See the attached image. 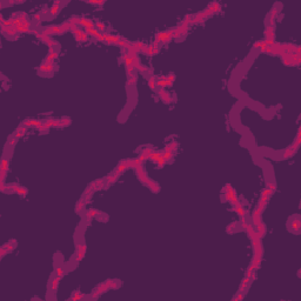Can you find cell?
<instances>
[{
    "label": "cell",
    "instance_id": "cell-18",
    "mask_svg": "<svg viewBox=\"0 0 301 301\" xmlns=\"http://www.w3.org/2000/svg\"><path fill=\"white\" fill-rule=\"evenodd\" d=\"M252 281V279L251 278H248V277H246L244 280L241 281V285H240V287H239V293H245V291L248 288V286H249V283Z\"/></svg>",
    "mask_w": 301,
    "mask_h": 301
},
{
    "label": "cell",
    "instance_id": "cell-2",
    "mask_svg": "<svg viewBox=\"0 0 301 301\" xmlns=\"http://www.w3.org/2000/svg\"><path fill=\"white\" fill-rule=\"evenodd\" d=\"M32 33L36 36V37L38 38V39H40L41 41H44L50 48H53V47H56V46H58V44H56V41L54 40H52L51 38L48 37V36H46V34H44L42 32L41 33H39L38 31H32Z\"/></svg>",
    "mask_w": 301,
    "mask_h": 301
},
{
    "label": "cell",
    "instance_id": "cell-36",
    "mask_svg": "<svg viewBox=\"0 0 301 301\" xmlns=\"http://www.w3.org/2000/svg\"><path fill=\"white\" fill-rule=\"evenodd\" d=\"M85 32H86L88 36H93V37H95V38H98L99 37V34H100V32H99L96 28H86Z\"/></svg>",
    "mask_w": 301,
    "mask_h": 301
},
{
    "label": "cell",
    "instance_id": "cell-22",
    "mask_svg": "<svg viewBox=\"0 0 301 301\" xmlns=\"http://www.w3.org/2000/svg\"><path fill=\"white\" fill-rule=\"evenodd\" d=\"M105 282L107 283V286L110 287V289H118L120 287V285H121L119 280H115V279H108Z\"/></svg>",
    "mask_w": 301,
    "mask_h": 301
},
{
    "label": "cell",
    "instance_id": "cell-39",
    "mask_svg": "<svg viewBox=\"0 0 301 301\" xmlns=\"http://www.w3.org/2000/svg\"><path fill=\"white\" fill-rule=\"evenodd\" d=\"M153 152H154V150H153L152 147H150V146H148V147H145L144 150H141V154H140V155H144V156L148 158V155H150V154H152Z\"/></svg>",
    "mask_w": 301,
    "mask_h": 301
},
{
    "label": "cell",
    "instance_id": "cell-10",
    "mask_svg": "<svg viewBox=\"0 0 301 301\" xmlns=\"http://www.w3.org/2000/svg\"><path fill=\"white\" fill-rule=\"evenodd\" d=\"M86 251H87V247H86L85 244L78 245V252H76V257H75V261L76 262H80L84 259V257L86 254Z\"/></svg>",
    "mask_w": 301,
    "mask_h": 301
},
{
    "label": "cell",
    "instance_id": "cell-5",
    "mask_svg": "<svg viewBox=\"0 0 301 301\" xmlns=\"http://www.w3.org/2000/svg\"><path fill=\"white\" fill-rule=\"evenodd\" d=\"M5 187L8 188V191H11V192H13V193H17V194L21 195V196H26L27 193H28V191H27L26 188L20 186L18 184H10V185H7V186H5Z\"/></svg>",
    "mask_w": 301,
    "mask_h": 301
},
{
    "label": "cell",
    "instance_id": "cell-50",
    "mask_svg": "<svg viewBox=\"0 0 301 301\" xmlns=\"http://www.w3.org/2000/svg\"><path fill=\"white\" fill-rule=\"evenodd\" d=\"M145 54H147V56H154V54H153V47H152V45H147L146 51H145Z\"/></svg>",
    "mask_w": 301,
    "mask_h": 301
},
{
    "label": "cell",
    "instance_id": "cell-12",
    "mask_svg": "<svg viewBox=\"0 0 301 301\" xmlns=\"http://www.w3.org/2000/svg\"><path fill=\"white\" fill-rule=\"evenodd\" d=\"M41 124H42V121H39L37 119H26L22 121V125H25L27 127H36V128L39 127Z\"/></svg>",
    "mask_w": 301,
    "mask_h": 301
},
{
    "label": "cell",
    "instance_id": "cell-1",
    "mask_svg": "<svg viewBox=\"0 0 301 301\" xmlns=\"http://www.w3.org/2000/svg\"><path fill=\"white\" fill-rule=\"evenodd\" d=\"M241 220V226L245 228V231L247 232L252 245H253V249H254V257L253 258H261L262 259V246H261V238L258 235L257 231H254V228L251 225H248L247 222H245V218H240Z\"/></svg>",
    "mask_w": 301,
    "mask_h": 301
},
{
    "label": "cell",
    "instance_id": "cell-3",
    "mask_svg": "<svg viewBox=\"0 0 301 301\" xmlns=\"http://www.w3.org/2000/svg\"><path fill=\"white\" fill-rule=\"evenodd\" d=\"M65 32H66V30H65L61 25L52 26V27H48V28H44V30H42V33L46 34V36H48V37H51V36H53V34H62V33H65Z\"/></svg>",
    "mask_w": 301,
    "mask_h": 301
},
{
    "label": "cell",
    "instance_id": "cell-11",
    "mask_svg": "<svg viewBox=\"0 0 301 301\" xmlns=\"http://www.w3.org/2000/svg\"><path fill=\"white\" fill-rule=\"evenodd\" d=\"M158 94H159L160 99L162 100V102H165V104H171V102H172L171 94H169L167 91H165L164 88H160V87H159V90H158Z\"/></svg>",
    "mask_w": 301,
    "mask_h": 301
},
{
    "label": "cell",
    "instance_id": "cell-23",
    "mask_svg": "<svg viewBox=\"0 0 301 301\" xmlns=\"http://www.w3.org/2000/svg\"><path fill=\"white\" fill-rule=\"evenodd\" d=\"M233 209L236 212V214L240 216V218H245V215H246V213H245V209L242 205L239 202V204H236V205H234L233 206Z\"/></svg>",
    "mask_w": 301,
    "mask_h": 301
},
{
    "label": "cell",
    "instance_id": "cell-47",
    "mask_svg": "<svg viewBox=\"0 0 301 301\" xmlns=\"http://www.w3.org/2000/svg\"><path fill=\"white\" fill-rule=\"evenodd\" d=\"M95 28H96L98 31H105L106 26H105V24H102V22H95Z\"/></svg>",
    "mask_w": 301,
    "mask_h": 301
},
{
    "label": "cell",
    "instance_id": "cell-27",
    "mask_svg": "<svg viewBox=\"0 0 301 301\" xmlns=\"http://www.w3.org/2000/svg\"><path fill=\"white\" fill-rule=\"evenodd\" d=\"M277 16H278V8L273 7L271 11V14H269V25L271 26H274V21L277 19Z\"/></svg>",
    "mask_w": 301,
    "mask_h": 301
},
{
    "label": "cell",
    "instance_id": "cell-29",
    "mask_svg": "<svg viewBox=\"0 0 301 301\" xmlns=\"http://www.w3.org/2000/svg\"><path fill=\"white\" fill-rule=\"evenodd\" d=\"M257 233H258V235L260 238H263V235L266 234V226H265L263 222H261V224H259V225L257 226Z\"/></svg>",
    "mask_w": 301,
    "mask_h": 301
},
{
    "label": "cell",
    "instance_id": "cell-14",
    "mask_svg": "<svg viewBox=\"0 0 301 301\" xmlns=\"http://www.w3.org/2000/svg\"><path fill=\"white\" fill-rule=\"evenodd\" d=\"M79 26L85 27V30H86V28H95V24H94L93 21H91V20H88V19H86V18H80Z\"/></svg>",
    "mask_w": 301,
    "mask_h": 301
},
{
    "label": "cell",
    "instance_id": "cell-38",
    "mask_svg": "<svg viewBox=\"0 0 301 301\" xmlns=\"http://www.w3.org/2000/svg\"><path fill=\"white\" fill-rule=\"evenodd\" d=\"M267 189H268V192H269V195L272 196L273 194H274V192L277 191V186H275V184L274 182H268V185H267Z\"/></svg>",
    "mask_w": 301,
    "mask_h": 301
},
{
    "label": "cell",
    "instance_id": "cell-20",
    "mask_svg": "<svg viewBox=\"0 0 301 301\" xmlns=\"http://www.w3.org/2000/svg\"><path fill=\"white\" fill-rule=\"evenodd\" d=\"M132 47H133V50L138 53V52H141L142 53V51L145 50V47H146V45L144 44V42H141V41H136V42H132Z\"/></svg>",
    "mask_w": 301,
    "mask_h": 301
},
{
    "label": "cell",
    "instance_id": "cell-24",
    "mask_svg": "<svg viewBox=\"0 0 301 301\" xmlns=\"http://www.w3.org/2000/svg\"><path fill=\"white\" fill-rule=\"evenodd\" d=\"M27 128H28L27 126H25V125H21V126H19L18 128H17V131H16V133H14L13 135H14L16 138H18V139H19V138H21V136H22V135H24V134H25V133L27 132Z\"/></svg>",
    "mask_w": 301,
    "mask_h": 301
},
{
    "label": "cell",
    "instance_id": "cell-17",
    "mask_svg": "<svg viewBox=\"0 0 301 301\" xmlns=\"http://www.w3.org/2000/svg\"><path fill=\"white\" fill-rule=\"evenodd\" d=\"M58 54H59V53H58V51H56L54 47H53V48H50V53H48V56H46L45 61H46V62L52 64V62H53V60H54L56 56H58Z\"/></svg>",
    "mask_w": 301,
    "mask_h": 301
},
{
    "label": "cell",
    "instance_id": "cell-40",
    "mask_svg": "<svg viewBox=\"0 0 301 301\" xmlns=\"http://www.w3.org/2000/svg\"><path fill=\"white\" fill-rule=\"evenodd\" d=\"M254 47H255V48H260V50L263 52V50L267 47V45L265 44V41H263V40H259V41H257V42L254 44Z\"/></svg>",
    "mask_w": 301,
    "mask_h": 301
},
{
    "label": "cell",
    "instance_id": "cell-26",
    "mask_svg": "<svg viewBox=\"0 0 301 301\" xmlns=\"http://www.w3.org/2000/svg\"><path fill=\"white\" fill-rule=\"evenodd\" d=\"M60 280H61V277H56V278H53V280L51 282V291H52V293H56V292Z\"/></svg>",
    "mask_w": 301,
    "mask_h": 301
},
{
    "label": "cell",
    "instance_id": "cell-43",
    "mask_svg": "<svg viewBox=\"0 0 301 301\" xmlns=\"http://www.w3.org/2000/svg\"><path fill=\"white\" fill-rule=\"evenodd\" d=\"M165 79H166V81H167V86H172L173 82H174V80H175V75L174 74L167 75V76H165Z\"/></svg>",
    "mask_w": 301,
    "mask_h": 301
},
{
    "label": "cell",
    "instance_id": "cell-45",
    "mask_svg": "<svg viewBox=\"0 0 301 301\" xmlns=\"http://www.w3.org/2000/svg\"><path fill=\"white\" fill-rule=\"evenodd\" d=\"M156 164H158V167H159V168H162V167L165 166V164H166V160L164 159V156H162V155H161V156H160V158H159V159L156 160Z\"/></svg>",
    "mask_w": 301,
    "mask_h": 301
},
{
    "label": "cell",
    "instance_id": "cell-21",
    "mask_svg": "<svg viewBox=\"0 0 301 301\" xmlns=\"http://www.w3.org/2000/svg\"><path fill=\"white\" fill-rule=\"evenodd\" d=\"M60 5H61V2L60 1H54L53 2V6L51 7V10H50V16H56L58 13H59V11H60Z\"/></svg>",
    "mask_w": 301,
    "mask_h": 301
},
{
    "label": "cell",
    "instance_id": "cell-16",
    "mask_svg": "<svg viewBox=\"0 0 301 301\" xmlns=\"http://www.w3.org/2000/svg\"><path fill=\"white\" fill-rule=\"evenodd\" d=\"M265 37H266L265 40H274V38H275V34H274V26H271V25L267 26V28H266V31H265Z\"/></svg>",
    "mask_w": 301,
    "mask_h": 301
},
{
    "label": "cell",
    "instance_id": "cell-51",
    "mask_svg": "<svg viewBox=\"0 0 301 301\" xmlns=\"http://www.w3.org/2000/svg\"><path fill=\"white\" fill-rule=\"evenodd\" d=\"M242 299H244V293H239V292H238V295L234 297V300H236V301L242 300Z\"/></svg>",
    "mask_w": 301,
    "mask_h": 301
},
{
    "label": "cell",
    "instance_id": "cell-25",
    "mask_svg": "<svg viewBox=\"0 0 301 301\" xmlns=\"http://www.w3.org/2000/svg\"><path fill=\"white\" fill-rule=\"evenodd\" d=\"M99 215H101V213L99 211H96V209H88L86 212V219L87 220H91L92 218H96Z\"/></svg>",
    "mask_w": 301,
    "mask_h": 301
},
{
    "label": "cell",
    "instance_id": "cell-44",
    "mask_svg": "<svg viewBox=\"0 0 301 301\" xmlns=\"http://www.w3.org/2000/svg\"><path fill=\"white\" fill-rule=\"evenodd\" d=\"M122 58H124V62H125V66H131V65H132V59H131V56H128L127 53H125Z\"/></svg>",
    "mask_w": 301,
    "mask_h": 301
},
{
    "label": "cell",
    "instance_id": "cell-15",
    "mask_svg": "<svg viewBox=\"0 0 301 301\" xmlns=\"http://www.w3.org/2000/svg\"><path fill=\"white\" fill-rule=\"evenodd\" d=\"M297 148H294V146L293 145H291V146H288L286 150H283V153H282V158L283 159H288V158H292L293 155H294V153L297 152Z\"/></svg>",
    "mask_w": 301,
    "mask_h": 301
},
{
    "label": "cell",
    "instance_id": "cell-46",
    "mask_svg": "<svg viewBox=\"0 0 301 301\" xmlns=\"http://www.w3.org/2000/svg\"><path fill=\"white\" fill-rule=\"evenodd\" d=\"M64 274H65V271L62 269V267H60V266H58L56 268V277H64Z\"/></svg>",
    "mask_w": 301,
    "mask_h": 301
},
{
    "label": "cell",
    "instance_id": "cell-13",
    "mask_svg": "<svg viewBox=\"0 0 301 301\" xmlns=\"http://www.w3.org/2000/svg\"><path fill=\"white\" fill-rule=\"evenodd\" d=\"M1 32H2L4 34H6V36H8V37H11V38H17L19 34L13 27H1Z\"/></svg>",
    "mask_w": 301,
    "mask_h": 301
},
{
    "label": "cell",
    "instance_id": "cell-8",
    "mask_svg": "<svg viewBox=\"0 0 301 301\" xmlns=\"http://www.w3.org/2000/svg\"><path fill=\"white\" fill-rule=\"evenodd\" d=\"M220 10H221V6H220V4H219V2H212V4L207 7L206 10H205V13L207 14V17H211L212 14H214V13L219 12Z\"/></svg>",
    "mask_w": 301,
    "mask_h": 301
},
{
    "label": "cell",
    "instance_id": "cell-52",
    "mask_svg": "<svg viewBox=\"0 0 301 301\" xmlns=\"http://www.w3.org/2000/svg\"><path fill=\"white\" fill-rule=\"evenodd\" d=\"M88 4H93V5H104V4H105V1H104V0H101V1H96V0H94V1H88Z\"/></svg>",
    "mask_w": 301,
    "mask_h": 301
},
{
    "label": "cell",
    "instance_id": "cell-6",
    "mask_svg": "<svg viewBox=\"0 0 301 301\" xmlns=\"http://www.w3.org/2000/svg\"><path fill=\"white\" fill-rule=\"evenodd\" d=\"M16 246H17V241H16V240H11L10 242H6L5 245H2V246H1V249H0V257L2 258V257L6 255V253L12 252V251L16 248Z\"/></svg>",
    "mask_w": 301,
    "mask_h": 301
},
{
    "label": "cell",
    "instance_id": "cell-19",
    "mask_svg": "<svg viewBox=\"0 0 301 301\" xmlns=\"http://www.w3.org/2000/svg\"><path fill=\"white\" fill-rule=\"evenodd\" d=\"M300 227H301L300 219H299V216H295V218L292 220V231H293L294 233H299Z\"/></svg>",
    "mask_w": 301,
    "mask_h": 301
},
{
    "label": "cell",
    "instance_id": "cell-33",
    "mask_svg": "<svg viewBox=\"0 0 301 301\" xmlns=\"http://www.w3.org/2000/svg\"><path fill=\"white\" fill-rule=\"evenodd\" d=\"M86 204H87V202L85 201V199H84V198H81V199L78 201L76 206H75V212H76V213H80V212H81V209L86 206Z\"/></svg>",
    "mask_w": 301,
    "mask_h": 301
},
{
    "label": "cell",
    "instance_id": "cell-37",
    "mask_svg": "<svg viewBox=\"0 0 301 301\" xmlns=\"http://www.w3.org/2000/svg\"><path fill=\"white\" fill-rule=\"evenodd\" d=\"M156 86L160 87V88H165V87L167 86V81H166L165 76H162L161 79H158V80H156Z\"/></svg>",
    "mask_w": 301,
    "mask_h": 301
},
{
    "label": "cell",
    "instance_id": "cell-9",
    "mask_svg": "<svg viewBox=\"0 0 301 301\" xmlns=\"http://www.w3.org/2000/svg\"><path fill=\"white\" fill-rule=\"evenodd\" d=\"M53 70H54V65H53V62H52V64H50V62L44 61V62L39 66V72H41V73H44V74L52 73V72H53Z\"/></svg>",
    "mask_w": 301,
    "mask_h": 301
},
{
    "label": "cell",
    "instance_id": "cell-31",
    "mask_svg": "<svg viewBox=\"0 0 301 301\" xmlns=\"http://www.w3.org/2000/svg\"><path fill=\"white\" fill-rule=\"evenodd\" d=\"M146 186L150 188L152 192H154V193H158V192H160V186H159V185H158L156 182L152 181V180H150V181L148 182V184H147V185H146Z\"/></svg>",
    "mask_w": 301,
    "mask_h": 301
},
{
    "label": "cell",
    "instance_id": "cell-34",
    "mask_svg": "<svg viewBox=\"0 0 301 301\" xmlns=\"http://www.w3.org/2000/svg\"><path fill=\"white\" fill-rule=\"evenodd\" d=\"M88 38H90V36L84 31L81 34H79V36H76L75 37V40L78 41V42H84V41H87L88 40Z\"/></svg>",
    "mask_w": 301,
    "mask_h": 301
},
{
    "label": "cell",
    "instance_id": "cell-35",
    "mask_svg": "<svg viewBox=\"0 0 301 301\" xmlns=\"http://www.w3.org/2000/svg\"><path fill=\"white\" fill-rule=\"evenodd\" d=\"M81 299H85V295L81 294L80 292H74L73 295L70 298V300L71 301H78V300H81Z\"/></svg>",
    "mask_w": 301,
    "mask_h": 301
},
{
    "label": "cell",
    "instance_id": "cell-30",
    "mask_svg": "<svg viewBox=\"0 0 301 301\" xmlns=\"http://www.w3.org/2000/svg\"><path fill=\"white\" fill-rule=\"evenodd\" d=\"M176 147H178V142H176V141H172L171 144H168V145L164 148V152H172V153H174L175 150H176Z\"/></svg>",
    "mask_w": 301,
    "mask_h": 301
},
{
    "label": "cell",
    "instance_id": "cell-48",
    "mask_svg": "<svg viewBox=\"0 0 301 301\" xmlns=\"http://www.w3.org/2000/svg\"><path fill=\"white\" fill-rule=\"evenodd\" d=\"M162 156H164V159L167 161V160H171V159L173 158V153H172V152H164Z\"/></svg>",
    "mask_w": 301,
    "mask_h": 301
},
{
    "label": "cell",
    "instance_id": "cell-28",
    "mask_svg": "<svg viewBox=\"0 0 301 301\" xmlns=\"http://www.w3.org/2000/svg\"><path fill=\"white\" fill-rule=\"evenodd\" d=\"M164 154V150H158V152H153L152 154H150L148 155V158H147V160L150 159V160H152V161H154V162H156V160L161 156Z\"/></svg>",
    "mask_w": 301,
    "mask_h": 301
},
{
    "label": "cell",
    "instance_id": "cell-41",
    "mask_svg": "<svg viewBox=\"0 0 301 301\" xmlns=\"http://www.w3.org/2000/svg\"><path fill=\"white\" fill-rule=\"evenodd\" d=\"M17 141H18V138H16L14 135H12L10 139H8V142H7V146H10V148H12V147H14V145L17 144Z\"/></svg>",
    "mask_w": 301,
    "mask_h": 301
},
{
    "label": "cell",
    "instance_id": "cell-4",
    "mask_svg": "<svg viewBox=\"0 0 301 301\" xmlns=\"http://www.w3.org/2000/svg\"><path fill=\"white\" fill-rule=\"evenodd\" d=\"M172 39H173V30L166 31V32H161V33H158V34L155 36V40L159 41V42H162V44H167V42H169Z\"/></svg>",
    "mask_w": 301,
    "mask_h": 301
},
{
    "label": "cell",
    "instance_id": "cell-49",
    "mask_svg": "<svg viewBox=\"0 0 301 301\" xmlns=\"http://www.w3.org/2000/svg\"><path fill=\"white\" fill-rule=\"evenodd\" d=\"M136 79H138L136 75H133L132 78H128V85L130 86H134L136 84Z\"/></svg>",
    "mask_w": 301,
    "mask_h": 301
},
{
    "label": "cell",
    "instance_id": "cell-32",
    "mask_svg": "<svg viewBox=\"0 0 301 301\" xmlns=\"http://www.w3.org/2000/svg\"><path fill=\"white\" fill-rule=\"evenodd\" d=\"M128 167H127V164H126V160H122L119 165H118V167L115 168V171L114 172H116V173H119V174H121L125 169H127Z\"/></svg>",
    "mask_w": 301,
    "mask_h": 301
},
{
    "label": "cell",
    "instance_id": "cell-53",
    "mask_svg": "<svg viewBox=\"0 0 301 301\" xmlns=\"http://www.w3.org/2000/svg\"><path fill=\"white\" fill-rule=\"evenodd\" d=\"M159 51H160V48H153V54L155 56V54H158L159 53Z\"/></svg>",
    "mask_w": 301,
    "mask_h": 301
},
{
    "label": "cell",
    "instance_id": "cell-54",
    "mask_svg": "<svg viewBox=\"0 0 301 301\" xmlns=\"http://www.w3.org/2000/svg\"><path fill=\"white\" fill-rule=\"evenodd\" d=\"M33 18L36 19V20H40V14H36V16H34Z\"/></svg>",
    "mask_w": 301,
    "mask_h": 301
},
{
    "label": "cell",
    "instance_id": "cell-7",
    "mask_svg": "<svg viewBox=\"0 0 301 301\" xmlns=\"http://www.w3.org/2000/svg\"><path fill=\"white\" fill-rule=\"evenodd\" d=\"M128 56H131L132 65H133V67H134V68L139 70L140 72H147V68H146L144 65H141V62H140V60H139V58H138V54H136V53H132V54H128Z\"/></svg>",
    "mask_w": 301,
    "mask_h": 301
},
{
    "label": "cell",
    "instance_id": "cell-42",
    "mask_svg": "<svg viewBox=\"0 0 301 301\" xmlns=\"http://www.w3.org/2000/svg\"><path fill=\"white\" fill-rule=\"evenodd\" d=\"M148 86L150 87V90H155L156 88V80L154 76L148 78Z\"/></svg>",
    "mask_w": 301,
    "mask_h": 301
}]
</instances>
